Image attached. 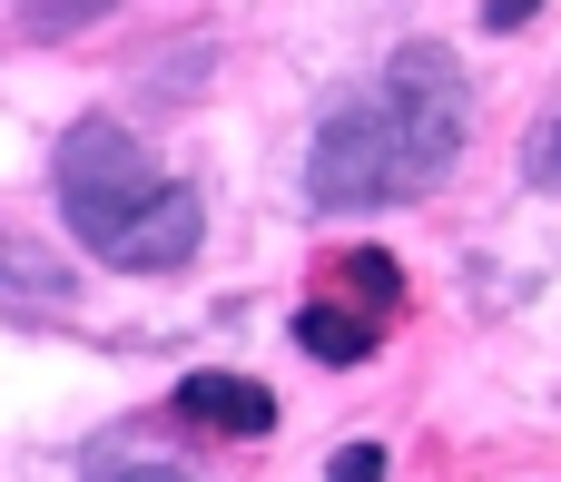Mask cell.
<instances>
[{
	"label": "cell",
	"mask_w": 561,
	"mask_h": 482,
	"mask_svg": "<svg viewBox=\"0 0 561 482\" xmlns=\"http://www.w3.org/2000/svg\"><path fill=\"white\" fill-rule=\"evenodd\" d=\"M463 138H473V89H463V69H454L444 39H414L355 99L325 108V128L306 148V197L325 217H365V207L434 197L444 168L463 158Z\"/></svg>",
	"instance_id": "obj_1"
},
{
	"label": "cell",
	"mask_w": 561,
	"mask_h": 482,
	"mask_svg": "<svg viewBox=\"0 0 561 482\" xmlns=\"http://www.w3.org/2000/svg\"><path fill=\"white\" fill-rule=\"evenodd\" d=\"M59 217H69V237L99 256V266H118V276H178L187 256H197V237H207V207L178 187V177H158V158L118 128V118H79L69 138H59Z\"/></svg>",
	"instance_id": "obj_2"
},
{
	"label": "cell",
	"mask_w": 561,
	"mask_h": 482,
	"mask_svg": "<svg viewBox=\"0 0 561 482\" xmlns=\"http://www.w3.org/2000/svg\"><path fill=\"white\" fill-rule=\"evenodd\" d=\"M394 315H404V276H394V256H375V246H355L316 296H306V315H296V345L316 355V365H365L385 335H394Z\"/></svg>",
	"instance_id": "obj_3"
},
{
	"label": "cell",
	"mask_w": 561,
	"mask_h": 482,
	"mask_svg": "<svg viewBox=\"0 0 561 482\" xmlns=\"http://www.w3.org/2000/svg\"><path fill=\"white\" fill-rule=\"evenodd\" d=\"M178 424L256 444V434H276V394H266L256 375H187V385H178Z\"/></svg>",
	"instance_id": "obj_4"
},
{
	"label": "cell",
	"mask_w": 561,
	"mask_h": 482,
	"mask_svg": "<svg viewBox=\"0 0 561 482\" xmlns=\"http://www.w3.org/2000/svg\"><path fill=\"white\" fill-rule=\"evenodd\" d=\"M523 177H533V187H561V108L523 138Z\"/></svg>",
	"instance_id": "obj_5"
},
{
	"label": "cell",
	"mask_w": 561,
	"mask_h": 482,
	"mask_svg": "<svg viewBox=\"0 0 561 482\" xmlns=\"http://www.w3.org/2000/svg\"><path fill=\"white\" fill-rule=\"evenodd\" d=\"M108 0H30L20 10V30H69V20H99Z\"/></svg>",
	"instance_id": "obj_6"
},
{
	"label": "cell",
	"mask_w": 561,
	"mask_h": 482,
	"mask_svg": "<svg viewBox=\"0 0 561 482\" xmlns=\"http://www.w3.org/2000/svg\"><path fill=\"white\" fill-rule=\"evenodd\" d=\"M385 473V454H375V444H345V454H335V482H375Z\"/></svg>",
	"instance_id": "obj_7"
},
{
	"label": "cell",
	"mask_w": 561,
	"mask_h": 482,
	"mask_svg": "<svg viewBox=\"0 0 561 482\" xmlns=\"http://www.w3.org/2000/svg\"><path fill=\"white\" fill-rule=\"evenodd\" d=\"M493 20H503V30H523V20H533V0H493Z\"/></svg>",
	"instance_id": "obj_8"
}]
</instances>
